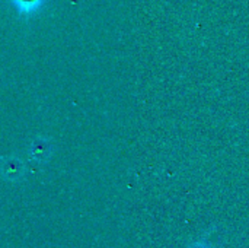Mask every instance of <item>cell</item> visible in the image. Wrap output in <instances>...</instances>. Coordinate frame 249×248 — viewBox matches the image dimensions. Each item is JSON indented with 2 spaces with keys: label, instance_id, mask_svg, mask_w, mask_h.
Returning a JSON list of instances; mask_svg holds the SVG:
<instances>
[{
  "label": "cell",
  "instance_id": "1",
  "mask_svg": "<svg viewBox=\"0 0 249 248\" xmlns=\"http://www.w3.org/2000/svg\"><path fill=\"white\" fill-rule=\"evenodd\" d=\"M0 172L1 175L9 181H18L23 177L25 167L23 162L16 156H7L0 164Z\"/></svg>",
  "mask_w": 249,
  "mask_h": 248
},
{
  "label": "cell",
  "instance_id": "2",
  "mask_svg": "<svg viewBox=\"0 0 249 248\" xmlns=\"http://www.w3.org/2000/svg\"><path fill=\"white\" fill-rule=\"evenodd\" d=\"M51 153H53V143L47 137L39 136L32 140L31 148H29V156L32 159L38 162H44L51 156Z\"/></svg>",
  "mask_w": 249,
  "mask_h": 248
},
{
  "label": "cell",
  "instance_id": "3",
  "mask_svg": "<svg viewBox=\"0 0 249 248\" xmlns=\"http://www.w3.org/2000/svg\"><path fill=\"white\" fill-rule=\"evenodd\" d=\"M44 1L45 0H10V3L22 16H32L42 7Z\"/></svg>",
  "mask_w": 249,
  "mask_h": 248
}]
</instances>
